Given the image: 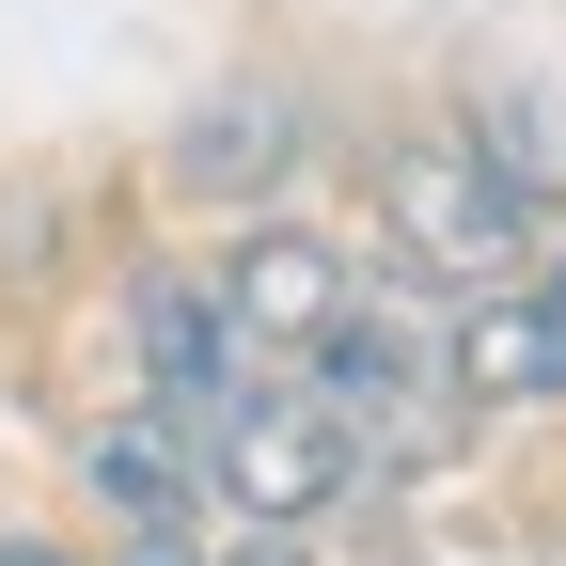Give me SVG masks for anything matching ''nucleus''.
<instances>
[{
	"label": "nucleus",
	"instance_id": "0eeeda50",
	"mask_svg": "<svg viewBox=\"0 0 566 566\" xmlns=\"http://www.w3.org/2000/svg\"><path fill=\"white\" fill-rule=\"evenodd\" d=\"M80 472H95V504H111V535H189V504H205V457L174 441L158 409H126V424H95V441H80Z\"/></svg>",
	"mask_w": 566,
	"mask_h": 566
},
{
	"label": "nucleus",
	"instance_id": "7ed1b4c3",
	"mask_svg": "<svg viewBox=\"0 0 566 566\" xmlns=\"http://www.w3.org/2000/svg\"><path fill=\"white\" fill-rule=\"evenodd\" d=\"M346 315H363V268H346L331 237H300V221H252V237H237V268H221V331H237L252 378H315Z\"/></svg>",
	"mask_w": 566,
	"mask_h": 566
},
{
	"label": "nucleus",
	"instance_id": "39448f33",
	"mask_svg": "<svg viewBox=\"0 0 566 566\" xmlns=\"http://www.w3.org/2000/svg\"><path fill=\"white\" fill-rule=\"evenodd\" d=\"M457 394L472 409H535V394H566V268H504V283H472L457 300Z\"/></svg>",
	"mask_w": 566,
	"mask_h": 566
},
{
	"label": "nucleus",
	"instance_id": "9d476101",
	"mask_svg": "<svg viewBox=\"0 0 566 566\" xmlns=\"http://www.w3.org/2000/svg\"><path fill=\"white\" fill-rule=\"evenodd\" d=\"M111 566H205V551H189V535H126Z\"/></svg>",
	"mask_w": 566,
	"mask_h": 566
},
{
	"label": "nucleus",
	"instance_id": "6e6552de",
	"mask_svg": "<svg viewBox=\"0 0 566 566\" xmlns=\"http://www.w3.org/2000/svg\"><path fill=\"white\" fill-rule=\"evenodd\" d=\"M283 142H300V111H283V95H221V111H189L174 174H189L205 205H268V189H283Z\"/></svg>",
	"mask_w": 566,
	"mask_h": 566
},
{
	"label": "nucleus",
	"instance_id": "f03ea898",
	"mask_svg": "<svg viewBox=\"0 0 566 566\" xmlns=\"http://www.w3.org/2000/svg\"><path fill=\"white\" fill-rule=\"evenodd\" d=\"M315 394L346 409V441H363V472L378 457H441V394H457V315H424V300H394V283H363V315L331 331V363H315Z\"/></svg>",
	"mask_w": 566,
	"mask_h": 566
},
{
	"label": "nucleus",
	"instance_id": "9b49d317",
	"mask_svg": "<svg viewBox=\"0 0 566 566\" xmlns=\"http://www.w3.org/2000/svg\"><path fill=\"white\" fill-rule=\"evenodd\" d=\"M0 566H80V551H48V535H0Z\"/></svg>",
	"mask_w": 566,
	"mask_h": 566
},
{
	"label": "nucleus",
	"instance_id": "f257e3e1",
	"mask_svg": "<svg viewBox=\"0 0 566 566\" xmlns=\"http://www.w3.org/2000/svg\"><path fill=\"white\" fill-rule=\"evenodd\" d=\"M205 488H221L237 520L300 535V520H331L346 488H363V441H346V409L315 378H237L221 409H205Z\"/></svg>",
	"mask_w": 566,
	"mask_h": 566
},
{
	"label": "nucleus",
	"instance_id": "20e7f679",
	"mask_svg": "<svg viewBox=\"0 0 566 566\" xmlns=\"http://www.w3.org/2000/svg\"><path fill=\"white\" fill-rule=\"evenodd\" d=\"M520 221L535 205L504 189V158H472V142H424V158H394V237L424 252V283H504L520 268Z\"/></svg>",
	"mask_w": 566,
	"mask_h": 566
},
{
	"label": "nucleus",
	"instance_id": "1a4fd4ad",
	"mask_svg": "<svg viewBox=\"0 0 566 566\" xmlns=\"http://www.w3.org/2000/svg\"><path fill=\"white\" fill-rule=\"evenodd\" d=\"M221 566H300V535H268V520H237V551Z\"/></svg>",
	"mask_w": 566,
	"mask_h": 566
},
{
	"label": "nucleus",
	"instance_id": "423d86ee",
	"mask_svg": "<svg viewBox=\"0 0 566 566\" xmlns=\"http://www.w3.org/2000/svg\"><path fill=\"white\" fill-rule=\"evenodd\" d=\"M126 346L158 363V409H221L252 363H237V331H221V283L205 268H142L126 283Z\"/></svg>",
	"mask_w": 566,
	"mask_h": 566
}]
</instances>
